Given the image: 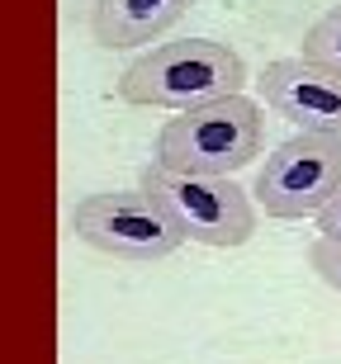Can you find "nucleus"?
Returning a JSON list of instances; mask_svg holds the SVG:
<instances>
[{
	"mask_svg": "<svg viewBox=\"0 0 341 364\" xmlns=\"http://www.w3.org/2000/svg\"><path fill=\"white\" fill-rule=\"evenodd\" d=\"M318 232H322V237H332V242H341V189L332 194L327 203H322V213H318Z\"/></svg>",
	"mask_w": 341,
	"mask_h": 364,
	"instance_id": "obj_10",
	"label": "nucleus"
},
{
	"mask_svg": "<svg viewBox=\"0 0 341 364\" xmlns=\"http://www.w3.org/2000/svg\"><path fill=\"white\" fill-rule=\"evenodd\" d=\"M246 85L242 57L214 38L162 43L119 76V100L147 109H199L209 100L237 95Z\"/></svg>",
	"mask_w": 341,
	"mask_h": 364,
	"instance_id": "obj_1",
	"label": "nucleus"
},
{
	"mask_svg": "<svg viewBox=\"0 0 341 364\" xmlns=\"http://www.w3.org/2000/svg\"><path fill=\"white\" fill-rule=\"evenodd\" d=\"M308 260H313V270L322 284H332L341 294V242H332V237H318L313 246H308Z\"/></svg>",
	"mask_w": 341,
	"mask_h": 364,
	"instance_id": "obj_9",
	"label": "nucleus"
},
{
	"mask_svg": "<svg viewBox=\"0 0 341 364\" xmlns=\"http://www.w3.org/2000/svg\"><path fill=\"white\" fill-rule=\"evenodd\" d=\"M261 100L299 133H341V71L308 57H280L261 71Z\"/></svg>",
	"mask_w": 341,
	"mask_h": 364,
	"instance_id": "obj_6",
	"label": "nucleus"
},
{
	"mask_svg": "<svg viewBox=\"0 0 341 364\" xmlns=\"http://www.w3.org/2000/svg\"><path fill=\"white\" fill-rule=\"evenodd\" d=\"M71 232L105 256L137 260V265L166 260L171 251L185 246V232L176 228V218L147 189H105V194L81 199L71 208Z\"/></svg>",
	"mask_w": 341,
	"mask_h": 364,
	"instance_id": "obj_4",
	"label": "nucleus"
},
{
	"mask_svg": "<svg viewBox=\"0 0 341 364\" xmlns=\"http://www.w3.org/2000/svg\"><path fill=\"white\" fill-rule=\"evenodd\" d=\"M194 0H95L90 28L100 48H142L157 43Z\"/></svg>",
	"mask_w": 341,
	"mask_h": 364,
	"instance_id": "obj_7",
	"label": "nucleus"
},
{
	"mask_svg": "<svg viewBox=\"0 0 341 364\" xmlns=\"http://www.w3.org/2000/svg\"><path fill=\"white\" fill-rule=\"evenodd\" d=\"M261 105L237 90L199 109H180V119H171L157 137V166L180 176H237L261 156Z\"/></svg>",
	"mask_w": 341,
	"mask_h": 364,
	"instance_id": "obj_2",
	"label": "nucleus"
},
{
	"mask_svg": "<svg viewBox=\"0 0 341 364\" xmlns=\"http://www.w3.org/2000/svg\"><path fill=\"white\" fill-rule=\"evenodd\" d=\"M303 57L318 62V67L341 71V5H332V10L303 33Z\"/></svg>",
	"mask_w": 341,
	"mask_h": 364,
	"instance_id": "obj_8",
	"label": "nucleus"
},
{
	"mask_svg": "<svg viewBox=\"0 0 341 364\" xmlns=\"http://www.w3.org/2000/svg\"><path fill=\"white\" fill-rule=\"evenodd\" d=\"M341 189V133H294L261 161L256 203L266 218H318Z\"/></svg>",
	"mask_w": 341,
	"mask_h": 364,
	"instance_id": "obj_5",
	"label": "nucleus"
},
{
	"mask_svg": "<svg viewBox=\"0 0 341 364\" xmlns=\"http://www.w3.org/2000/svg\"><path fill=\"white\" fill-rule=\"evenodd\" d=\"M137 189H147L176 218L185 242L228 251V246H246L256 232V203L246 199L242 185H232V176H180L152 161L142 166Z\"/></svg>",
	"mask_w": 341,
	"mask_h": 364,
	"instance_id": "obj_3",
	"label": "nucleus"
}]
</instances>
